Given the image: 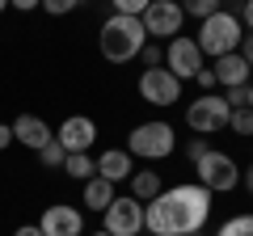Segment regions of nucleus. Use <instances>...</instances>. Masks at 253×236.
I'll return each mask as SVG.
<instances>
[{"instance_id": "f257e3e1", "label": "nucleus", "mask_w": 253, "mask_h": 236, "mask_svg": "<svg viewBox=\"0 0 253 236\" xmlns=\"http://www.w3.org/2000/svg\"><path fill=\"white\" fill-rule=\"evenodd\" d=\"M211 219V190L199 182H177L144 202V232L152 236H186L203 232Z\"/></svg>"}, {"instance_id": "f03ea898", "label": "nucleus", "mask_w": 253, "mask_h": 236, "mask_svg": "<svg viewBox=\"0 0 253 236\" xmlns=\"http://www.w3.org/2000/svg\"><path fill=\"white\" fill-rule=\"evenodd\" d=\"M144 42H148V34H144V21L139 17L110 13V17L101 21L97 51H101V59H110V64H131V59H139Z\"/></svg>"}, {"instance_id": "7ed1b4c3", "label": "nucleus", "mask_w": 253, "mask_h": 236, "mask_svg": "<svg viewBox=\"0 0 253 236\" xmlns=\"http://www.w3.org/2000/svg\"><path fill=\"white\" fill-rule=\"evenodd\" d=\"M241 38H245L241 17H236L232 9H219V13H211V17L199 21L194 42H199L203 59H224V55H236V51H241Z\"/></svg>"}, {"instance_id": "20e7f679", "label": "nucleus", "mask_w": 253, "mask_h": 236, "mask_svg": "<svg viewBox=\"0 0 253 236\" xmlns=\"http://www.w3.org/2000/svg\"><path fill=\"white\" fill-rule=\"evenodd\" d=\"M126 152L135 156V160H169V156L177 152V131H173L165 118H148V122L131 127Z\"/></svg>"}, {"instance_id": "39448f33", "label": "nucleus", "mask_w": 253, "mask_h": 236, "mask_svg": "<svg viewBox=\"0 0 253 236\" xmlns=\"http://www.w3.org/2000/svg\"><path fill=\"white\" fill-rule=\"evenodd\" d=\"M194 182L207 186L211 194H232L241 186V164H236V156L219 152V148H207V156L194 160Z\"/></svg>"}, {"instance_id": "423d86ee", "label": "nucleus", "mask_w": 253, "mask_h": 236, "mask_svg": "<svg viewBox=\"0 0 253 236\" xmlns=\"http://www.w3.org/2000/svg\"><path fill=\"white\" fill-rule=\"evenodd\" d=\"M228 101H224V93H199V97L186 106V127L194 131V135H203V139H211V135H219V131H228Z\"/></svg>"}, {"instance_id": "0eeeda50", "label": "nucleus", "mask_w": 253, "mask_h": 236, "mask_svg": "<svg viewBox=\"0 0 253 236\" xmlns=\"http://www.w3.org/2000/svg\"><path fill=\"white\" fill-rule=\"evenodd\" d=\"M144 34L156 42H169V38L186 34V13H181V0H152L144 9Z\"/></svg>"}, {"instance_id": "6e6552de", "label": "nucleus", "mask_w": 253, "mask_h": 236, "mask_svg": "<svg viewBox=\"0 0 253 236\" xmlns=\"http://www.w3.org/2000/svg\"><path fill=\"white\" fill-rule=\"evenodd\" d=\"M135 89H139V97H144L148 106L169 110V106H177V101H181V89H186V84H181L169 68H144Z\"/></svg>"}, {"instance_id": "1a4fd4ad", "label": "nucleus", "mask_w": 253, "mask_h": 236, "mask_svg": "<svg viewBox=\"0 0 253 236\" xmlns=\"http://www.w3.org/2000/svg\"><path fill=\"white\" fill-rule=\"evenodd\" d=\"M101 228L110 236H144V202L131 198V194H118L101 211Z\"/></svg>"}, {"instance_id": "9d476101", "label": "nucleus", "mask_w": 253, "mask_h": 236, "mask_svg": "<svg viewBox=\"0 0 253 236\" xmlns=\"http://www.w3.org/2000/svg\"><path fill=\"white\" fill-rule=\"evenodd\" d=\"M165 68H169V72L186 84V80H194V76H199V68H207V59H203L199 42H194L190 34H177V38H169V42H165Z\"/></svg>"}, {"instance_id": "9b49d317", "label": "nucleus", "mask_w": 253, "mask_h": 236, "mask_svg": "<svg viewBox=\"0 0 253 236\" xmlns=\"http://www.w3.org/2000/svg\"><path fill=\"white\" fill-rule=\"evenodd\" d=\"M38 232L42 236H84V211L72 202H51L38 219Z\"/></svg>"}, {"instance_id": "f8f14e48", "label": "nucleus", "mask_w": 253, "mask_h": 236, "mask_svg": "<svg viewBox=\"0 0 253 236\" xmlns=\"http://www.w3.org/2000/svg\"><path fill=\"white\" fill-rule=\"evenodd\" d=\"M55 139L63 144V152H89V148L97 144V122H93L89 114H72V118L59 122Z\"/></svg>"}, {"instance_id": "ddd939ff", "label": "nucleus", "mask_w": 253, "mask_h": 236, "mask_svg": "<svg viewBox=\"0 0 253 236\" xmlns=\"http://www.w3.org/2000/svg\"><path fill=\"white\" fill-rule=\"evenodd\" d=\"M9 127H13V144L30 148V152H38V148H46L55 139V131L46 127V118H38V114H17Z\"/></svg>"}, {"instance_id": "4468645a", "label": "nucleus", "mask_w": 253, "mask_h": 236, "mask_svg": "<svg viewBox=\"0 0 253 236\" xmlns=\"http://www.w3.org/2000/svg\"><path fill=\"white\" fill-rule=\"evenodd\" d=\"M131 173H135V156L126 152V148H106L97 156V177H106L110 186H123Z\"/></svg>"}, {"instance_id": "2eb2a0df", "label": "nucleus", "mask_w": 253, "mask_h": 236, "mask_svg": "<svg viewBox=\"0 0 253 236\" xmlns=\"http://www.w3.org/2000/svg\"><path fill=\"white\" fill-rule=\"evenodd\" d=\"M211 72H215V84L219 89H241V84H249L253 68L241 59V51L236 55H224V59H211Z\"/></svg>"}, {"instance_id": "dca6fc26", "label": "nucleus", "mask_w": 253, "mask_h": 236, "mask_svg": "<svg viewBox=\"0 0 253 236\" xmlns=\"http://www.w3.org/2000/svg\"><path fill=\"white\" fill-rule=\"evenodd\" d=\"M114 198H118V194H114V186H110L106 177H89V182L81 186V202H84L89 211H97V215H101Z\"/></svg>"}, {"instance_id": "f3484780", "label": "nucleus", "mask_w": 253, "mask_h": 236, "mask_svg": "<svg viewBox=\"0 0 253 236\" xmlns=\"http://www.w3.org/2000/svg\"><path fill=\"white\" fill-rule=\"evenodd\" d=\"M126 186H131V198H139V202H152L156 194L165 190V182H161L156 169H135L131 177H126Z\"/></svg>"}, {"instance_id": "a211bd4d", "label": "nucleus", "mask_w": 253, "mask_h": 236, "mask_svg": "<svg viewBox=\"0 0 253 236\" xmlns=\"http://www.w3.org/2000/svg\"><path fill=\"white\" fill-rule=\"evenodd\" d=\"M63 173L72 177V182H89V177H97V160H93L89 152H68V160H63Z\"/></svg>"}, {"instance_id": "6ab92c4d", "label": "nucleus", "mask_w": 253, "mask_h": 236, "mask_svg": "<svg viewBox=\"0 0 253 236\" xmlns=\"http://www.w3.org/2000/svg\"><path fill=\"white\" fill-rule=\"evenodd\" d=\"M228 131H232L236 139H253V110L249 106L232 110V114H228Z\"/></svg>"}, {"instance_id": "aec40b11", "label": "nucleus", "mask_w": 253, "mask_h": 236, "mask_svg": "<svg viewBox=\"0 0 253 236\" xmlns=\"http://www.w3.org/2000/svg\"><path fill=\"white\" fill-rule=\"evenodd\" d=\"M215 236H253V211H249V215H245V211H241V215H228L224 224H219Z\"/></svg>"}, {"instance_id": "412c9836", "label": "nucleus", "mask_w": 253, "mask_h": 236, "mask_svg": "<svg viewBox=\"0 0 253 236\" xmlns=\"http://www.w3.org/2000/svg\"><path fill=\"white\" fill-rule=\"evenodd\" d=\"M219 9H224V0H181V13L194 17V21L211 17V13H219Z\"/></svg>"}, {"instance_id": "4be33fe9", "label": "nucleus", "mask_w": 253, "mask_h": 236, "mask_svg": "<svg viewBox=\"0 0 253 236\" xmlns=\"http://www.w3.org/2000/svg\"><path fill=\"white\" fill-rule=\"evenodd\" d=\"M63 160H68V152H63L59 139H51L46 148H38V164H42V169H63Z\"/></svg>"}, {"instance_id": "5701e85b", "label": "nucleus", "mask_w": 253, "mask_h": 236, "mask_svg": "<svg viewBox=\"0 0 253 236\" xmlns=\"http://www.w3.org/2000/svg\"><path fill=\"white\" fill-rule=\"evenodd\" d=\"M110 4H114V13H123V17H144V9L152 0H110Z\"/></svg>"}, {"instance_id": "b1692460", "label": "nucleus", "mask_w": 253, "mask_h": 236, "mask_svg": "<svg viewBox=\"0 0 253 236\" xmlns=\"http://www.w3.org/2000/svg\"><path fill=\"white\" fill-rule=\"evenodd\" d=\"M139 59H144V68H165V46L161 42H144Z\"/></svg>"}, {"instance_id": "393cba45", "label": "nucleus", "mask_w": 253, "mask_h": 236, "mask_svg": "<svg viewBox=\"0 0 253 236\" xmlns=\"http://www.w3.org/2000/svg\"><path fill=\"white\" fill-rule=\"evenodd\" d=\"M76 4H84V0H42V13H51V17H68Z\"/></svg>"}, {"instance_id": "a878e982", "label": "nucleus", "mask_w": 253, "mask_h": 236, "mask_svg": "<svg viewBox=\"0 0 253 236\" xmlns=\"http://www.w3.org/2000/svg\"><path fill=\"white\" fill-rule=\"evenodd\" d=\"M207 148H211V139H203V135H194V139H190V144H186V160L194 164V160H199V156H207Z\"/></svg>"}, {"instance_id": "bb28decb", "label": "nucleus", "mask_w": 253, "mask_h": 236, "mask_svg": "<svg viewBox=\"0 0 253 236\" xmlns=\"http://www.w3.org/2000/svg\"><path fill=\"white\" fill-rule=\"evenodd\" d=\"M194 84H199L203 93H215L219 84H215V72H211V68H199V76H194Z\"/></svg>"}, {"instance_id": "cd10ccee", "label": "nucleus", "mask_w": 253, "mask_h": 236, "mask_svg": "<svg viewBox=\"0 0 253 236\" xmlns=\"http://www.w3.org/2000/svg\"><path fill=\"white\" fill-rule=\"evenodd\" d=\"M241 59L253 68V34H249V30H245V38H241Z\"/></svg>"}, {"instance_id": "c85d7f7f", "label": "nucleus", "mask_w": 253, "mask_h": 236, "mask_svg": "<svg viewBox=\"0 0 253 236\" xmlns=\"http://www.w3.org/2000/svg\"><path fill=\"white\" fill-rule=\"evenodd\" d=\"M236 17H241V26L249 30V34H253V0H245V9L236 13Z\"/></svg>"}, {"instance_id": "c756f323", "label": "nucleus", "mask_w": 253, "mask_h": 236, "mask_svg": "<svg viewBox=\"0 0 253 236\" xmlns=\"http://www.w3.org/2000/svg\"><path fill=\"white\" fill-rule=\"evenodd\" d=\"M17 13H34V9H42V0H9Z\"/></svg>"}, {"instance_id": "7c9ffc66", "label": "nucleus", "mask_w": 253, "mask_h": 236, "mask_svg": "<svg viewBox=\"0 0 253 236\" xmlns=\"http://www.w3.org/2000/svg\"><path fill=\"white\" fill-rule=\"evenodd\" d=\"M9 144H13V127H9V122H0V152H4Z\"/></svg>"}, {"instance_id": "2f4dec72", "label": "nucleus", "mask_w": 253, "mask_h": 236, "mask_svg": "<svg viewBox=\"0 0 253 236\" xmlns=\"http://www.w3.org/2000/svg\"><path fill=\"white\" fill-rule=\"evenodd\" d=\"M13 236H42V232H38V224H21Z\"/></svg>"}, {"instance_id": "473e14b6", "label": "nucleus", "mask_w": 253, "mask_h": 236, "mask_svg": "<svg viewBox=\"0 0 253 236\" xmlns=\"http://www.w3.org/2000/svg\"><path fill=\"white\" fill-rule=\"evenodd\" d=\"M241 182H245V190L253 194V164H249V169H241Z\"/></svg>"}, {"instance_id": "72a5a7b5", "label": "nucleus", "mask_w": 253, "mask_h": 236, "mask_svg": "<svg viewBox=\"0 0 253 236\" xmlns=\"http://www.w3.org/2000/svg\"><path fill=\"white\" fill-rule=\"evenodd\" d=\"M245 93H249V110H253V76H249V89H245Z\"/></svg>"}, {"instance_id": "f704fd0d", "label": "nucleus", "mask_w": 253, "mask_h": 236, "mask_svg": "<svg viewBox=\"0 0 253 236\" xmlns=\"http://www.w3.org/2000/svg\"><path fill=\"white\" fill-rule=\"evenodd\" d=\"M4 9H9V0H0V13H4Z\"/></svg>"}, {"instance_id": "c9c22d12", "label": "nucleus", "mask_w": 253, "mask_h": 236, "mask_svg": "<svg viewBox=\"0 0 253 236\" xmlns=\"http://www.w3.org/2000/svg\"><path fill=\"white\" fill-rule=\"evenodd\" d=\"M93 236H110V232H106V228H101V232H93Z\"/></svg>"}, {"instance_id": "e433bc0d", "label": "nucleus", "mask_w": 253, "mask_h": 236, "mask_svg": "<svg viewBox=\"0 0 253 236\" xmlns=\"http://www.w3.org/2000/svg\"><path fill=\"white\" fill-rule=\"evenodd\" d=\"M186 236H203V232H186Z\"/></svg>"}]
</instances>
